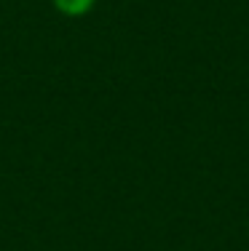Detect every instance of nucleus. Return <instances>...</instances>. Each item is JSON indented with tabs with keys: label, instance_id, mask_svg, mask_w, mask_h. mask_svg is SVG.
Here are the masks:
<instances>
[{
	"label": "nucleus",
	"instance_id": "nucleus-1",
	"mask_svg": "<svg viewBox=\"0 0 249 251\" xmlns=\"http://www.w3.org/2000/svg\"><path fill=\"white\" fill-rule=\"evenodd\" d=\"M51 3H54V8L64 16H83L94 8L97 0H51Z\"/></svg>",
	"mask_w": 249,
	"mask_h": 251
}]
</instances>
